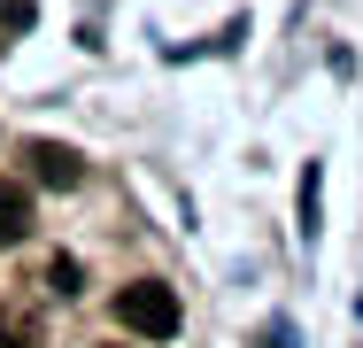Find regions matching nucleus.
Returning <instances> with one entry per match:
<instances>
[{"label":"nucleus","instance_id":"nucleus-6","mask_svg":"<svg viewBox=\"0 0 363 348\" xmlns=\"http://www.w3.org/2000/svg\"><path fill=\"white\" fill-rule=\"evenodd\" d=\"M0 348H31V341H16V333H0Z\"/></svg>","mask_w":363,"mask_h":348},{"label":"nucleus","instance_id":"nucleus-1","mask_svg":"<svg viewBox=\"0 0 363 348\" xmlns=\"http://www.w3.org/2000/svg\"><path fill=\"white\" fill-rule=\"evenodd\" d=\"M116 317H124L132 333H147V341H170V333H178V294H170L162 278H132V286L116 294Z\"/></svg>","mask_w":363,"mask_h":348},{"label":"nucleus","instance_id":"nucleus-5","mask_svg":"<svg viewBox=\"0 0 363 348\" xmlns=\"http://www.w3.org/2000/svg\"><path fill=\"white\" fill-rule=\"evenodd\" d=\"M0 23H8V31H23V23H31V0H0Z\"/></svg>","mask_w":363,"mask_h":348},{"label":"nucleus","instance_id":"nucleus-2","mask_svg":"<svg viewBox=\"0 0 363 348\" xmlns=\"http://www.w3.org/2000/svg\"><path fill=\"white\" fill-rule=\"evenodd\" d=\"M31 178L39 186H55V194H70V186H85V155L77 147H62V139H31Z\"/></svg>","mask_w":363,"mask_h":348},{"label":"nucleus","instance_id":"nucleus-3","mask_svg":"<svg viewBox=\"0 0 363 348\" xmlns=\"http://www.w3.org/2000/svg\"><path fill=\"white\" fill-rule=\"evenodd\" d=\"M23 232H31V194L16 178H0V248H16Z\"/></svg>","mask_w":363,"mask_h":348},{"label":"nucleus","instance_id":"nucleus-4","mask_svg":"<svg viewBox=\"0 0 363 348\" xmlns=\"http://www.w3.org/2000/svg\"><path fill=\"white\" fill-rule=\"evenodd\" d=\"M301 232H317V170H301Z\"/></svg>","mask_w":363,"mask_h":348}]
</instances>
